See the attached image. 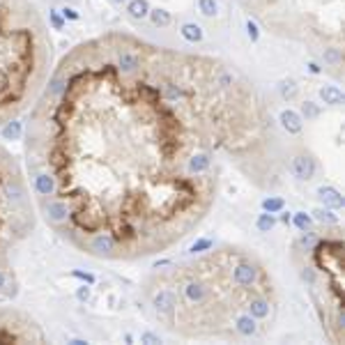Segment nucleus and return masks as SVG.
Here are the masks:
<instances>
[{"instance_id":"1","label":"nucleus","mask_w":345,"mask_h":345,"mask_svg":"<svg viewBox=\"0 0 345 345\" xmlns=\"http://www.w3.org/2000/svg\"><path fill=\"white\" fill-rule=\"evenodd\" d=\"M83 53L26 136L33 203L83 253H161L207 216L226 159H274L272 113L228 69L131 42Z\"/></svg>"},{"instance_id":"2","label":"nucleus","mask_w":345,"mask_h":345,"mask_svg":"<svg viewBox=\"0 0 345 345\" xmlns=\"http://www.w3.org/2000/svg\"><path fill=\"white\" fill-rule=\"evenodd\" d=\"M150 311L184 338H232L242 313L265 322L274 315V288L253 253L223 246L157 274L145 285Z\"/></svg>"},{"instance_id":"3","label":"nucleus","mask_w":345,"mask_h":345,"mask_svg":"<svg viewBox=\"0 0 345 345\" xmlns=\"http://www.w3.org/2000/svg\"><path fill=\"white\" fill-rule=\"evenodd\" d=\"M35 230V203L19 164L0 145V292L7 288L10 253Z\"/></svg>"},{"instance_id":"4","label":"nucleus","mask_w":345,"mask_h":345,"mask_svg":"<svg viewBox=\"0 0 345 345\" xmlns=\"http://www.w3.org/2000/svg\"><path fill=\"white\" fill-rule=\"evenodd\" d=\"M288 170L292 173L294 180L308 182L313 175H315V159H313L308 152H297L294 157H290Z\"/></svg>"},{"instance_id":"5","label":"nucleus","mask_w":345,"mask_h":345,"mask_svg":"<svg viewBox=\"0 0 345 345\" xmlns=\"http://www.w3.org/2000/svg\"><path fill=\"white\" fill-rule=\"evenodd\" d=\"M281 125H283V129L288 131V134H299L301 131V115L299 113H294V111H290V108H285L281 113Z\"/></svg>"},{"instance_id":"6","label":"nucleus","mask_w":345,"mask_h":345,"mask_svg":"<svg viewBox=\"0 0 345 345\" xmlns=\"http://www.w3.org/2000/svg\"><path fill=\"white\" fill-rule=\"evenodd\" d=\"M317 196H320V200H322L324 205H329V207H334V209L343 207V196H340L334 187H320L317 189Z\"/></svg>"},{"instance_id":"7","label":"nucleus","mask_w":345,"mask_h":345,"mask_svg":"<svg viewBox=\"0 0 345 345\" xmlns=\"http://www.w3.org/2000/svg\"><path fill=\"white\" fill-rule=\"evenodd\" d=\"M127 14H129L131 19L143 21V19H147V14H150V3H147V0H127Z\"/></svg>"},{"instance_id":"8","label":"nucleus","mask_w":345,"mask_h":345,"mask_svg":"<svg viewBox=\"0 0 345 345\" xmlns=\"http://www.w3.org/2000/svg\"><path fill=\"white\" fill-rule=\"evenodd\" d=\"M320 97L324 99V104H331V106L343 104V90H340L338 85H324L322 90H320Z\"/></svg>"},{"instance_id":"9","label":"nucleus","mask_w":345,"mask_h":345,"mask_svg":"<svg viewBox=\"0 0 345 345\" xmlns=\"http://www.w3.org/2000/svg\"><path fill=\"white\" fill-rule=\"evenodd\" d=\"M180 35L189 42V44H196V42L203 40V28H200L198 23H184L182 30H180Z\"/></svg>"},{"instance_id":"10","label":"nucleus","mask_w":345,"mask_h":345,"mask_svg":"<svg viewBox=\"0 0 345 345\" xmlns=\"http://www.w3.org/2000/svg\"><path fill=\"white\" fill-rule=\"evenodd\" d=\"M147 17L152 19V23L157 26V28H166V26H170V21H173V17H170V12L166 10H150V14Z\"/></svg>"},{"instance_id":"11","label":"nucleus","mask_w":345,"mask_h":345,"mask_svg":"<svg viewBox=\"0 0 345 345\" xmlns=\"http://www.w3.org/2000/svg\"><path fill=\"white\" fill-rule=\"evenodd\" d=\"M198 10L203 17H216V12H219V5H216V0H198Z\"/></svg>"},{"instance_id":"12","label":"nucleus","mask_w":345,"mask_h":345,"mask_svg":"<svg viewBox=\"0 0 345 345\" xmlns=\"http://www.w3.org/2000/svg\"><path fill=\"white\" fill-rule=\"evenodd\" d=\"M274 223H276V219H274L272 214H258V221H255V226H258V230L260 232H269L274 228Z\"/></svg>"},{"instance_id":"13","label":"nucleus","mask_w":345,"mask_h":345,"mask_svg":"<svg viewBox=\"0 0 345 345\" xmlns=\"http://www.w3.org/2000/svg\"><path fill=\"white\" fill-rule=\"evenodd\" d=\"M301 113H304L306 120H315L317 115H320V106L313 102H304L301 104Z\"/></svg>"},{"instance_id":"14","label":"nucleus","mask_w":345,"mask_h":345,"mask_svg":"<svg viewBox=\"0 0 345 345\" xmlns=\"http://www.w3.org/2000/svg\"><path fill=\"white\" fill-rule=\"evenodd\" d=\"M294 223H297V228H299L301 232H311V216H306L304 212L294 214Z\"/></svg>"},{"instance_id":"15","label":"nucleus","mask_w":345,"mask_h":345,"mask_svg":"<svg viewBox=\"0 0 345 345\" xmlns=\"http://www.w3.org/2000/svg\"><path fill=\"white\" fill-rule=\"evenodd\" d=\"M294 95H297V83H294V81H285V83L281 85V97L283 99H292Z\"/></svg>"},{"instance_id":"16","label":"nucleus","mask_w":345,"mask_h":345,"mask_svg":"<svg viewBox=\"0 0 345 345\" xmlns=\"http://www.w3.org/2000/svg\"><path fill=\"white\" fill-rule=\"evenodd\" d=\"M315 219L322 221V223H336V221H338V216H336L334 212H329V209H317V212H315Z\"/></svg>"},{"instance_id":"17","label":"nucleus","mask_w":345,"mask_h":345,"mask_svg":"<svg viewBox=\"0 0 345 345\" xmlns=\"http://www.w3.org/2000/svg\"><path fill=\"white\" fill-rule=\"evenodd\" d=\"M246 35H249L251 42H258V37H260V30H258V26H255L251 19L246 21Z\"/></svg>"},{"instance_id":"18","label":"nucleus","mask_w":345,"mask_h":345,"mask_svg":"<svg viewBox=\"0 0 345 345\" xmlns=\"http://www.w3.org/2000/svg\"><path fill=\"white\" fill-rule=\"evenodd\" d=\"M281 207H283V200H281V198H269V200H265V209L269 212V214L278 212Z\"/></svg>"},{"instance_id":"19","label":"nucleus","mask_w":345,"mask_h":345,"mask_svg":"<svg viewBox=\"0 0 345 345\" xmlns=\"http://www.w3.org/2000/svg\"><path fill=\"white\" fill-rule=\"evenodd\" d=\"M324 60H327V63H340V51L338 49H329L327 53H324Z\"/></svg>"},{"instance_id":"20","label":"nucleus","mask_w":345,"mask_h":345,"mask_svg":"<svg viewBox=\"0 0 345 345\" xmlns=\"http://www.w3.org/2000/svg\"><path fill=\"white\" fill-rule=\"evenodd\" d=\"M63 17L69 19V21H79V12L74 10V7H65V10H63Z\"/></svg>"},{"instance_id":"21","label":"nucleus","mask_w":345,"mask_h":345,"mask_svg":"<svg viewBox=\"0 0 345 345\" xmlns=\"http://www.w3.org/2000/svg\"><path fill=\"white\" fill-rule=\"evenodd\" d=\"M51 21H53V26H56L58 30H63V28H65V23H63V19L58 17V12H51Z\"/></svg>"},{"instance_id":"22","label":"nucleus","mask_w":345,"mask_h":345,"mask_svg":"<svg viewBox=\"0 0 345 345\" xmlns=\"http://www.w3.org/2000/svg\"><path fill=\"white\" fill-rule=\"evenodd\" d=\"M308 69H311V72H313V74H320V67H317V65H315V63H308Z\"/></svg>"},{"instance_id":"23","label":"nucleus","mask_w":345,"mask_h":345,"mask_svg":"<svg viewBox=\"0 0 345 345\" xmlns=\"http://www.w3.org/2000/svg\"><path fill=\"white\" fill-rule=\"evenodd\" d=\"M88 294H90V292H88V288H85V290H81V292H79V297H81V299H88Z\"/></svg>"},{"instance_id":"24","label":"nucleus","mask_w":345,"mask_h":345,"mask_svg":"<svg viewBox=\"0 0 345 345\" xmlns=\"http://www.w3.org/2000/svg\"><path fill=\"white\" fill-rule=\"evenodd\" d=\"M115 5H122V3H127V0H113Z\"/></svg>"}]
</instances>
